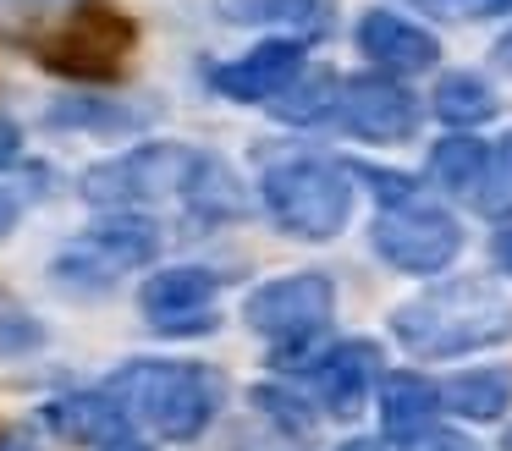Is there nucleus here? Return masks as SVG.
Returning <instances> with one entry per match:
<instances>
[{
  "label": "nucleus",
  "mask_w": 512,
  "mask_h": 451,
  "mask_svg": "<svg viewBox=\"0 0 512 451\" xmlns=\"http://www.w3.org/2000/svg\"><path fill=\"white\" fill-rule=\"evenodd\" d=\"M12 226H17V198H12V193H0V237H6Z\"/></svg>",
  "instance_id": "26"
},
{
  "label": "nucleus",
  "mask_w": 512,
  "mask_h": 451,
  "mask_svg": "<svg viewBox=\"0 0 512 451\" xmlns=\"http://www.w3.org/2000/svg\"><path fill=\"white\" fill-rule=\"evenodd\" d=\"M435 396L463 418H501L512 407V374L507 369H468V374H452L446 385H435Z\"/></svg>",
  "instance_id": "16"
},
{
  "label": "nucleus",
  "mask_w": 512,
  "mask_h": 451,
  "mask_svg": "<svg viewBox=\"0 0 512 451\" xmlns=\"http://www.w3.org/2000/svg\"><path fill=\"white\" fill-rule=\"evenodd\" d=\"M397 336L424 358H452V352L512 336V308L490 286H441V292L397 308Z\"/></svg>",
  "instance_id": "3"
},
{
  "label": "nucleus",
  "mask_w": 512,
  "mask_h": 451,
  "mask_svg": "<svg viewBox=\"0 0 512 451\" xmlns=\"http://www.w3.org/2000/svg\"><path fill=\"white\" fill-rule=\"evenodd\" d=\"M496 259L512 270V231H501V237H496Z\"/></svg>",
  "instance_id": "27"
},
{
  "label": "nucleus",
  "mask_w": 512,
  "mask_h": 451,
  "mask_svg": "<svg viewBox=\"0 0 512 451\" xmlns=\"http://www.w3.org/2000/svg\"><path fill=\"white\" fill-rule=\"evenodd\" d=\"M265 204L281 220V231L320 242L342 231L347 209H353V187L325 160H281L265 171Z\"/></svg>",
  "instance_id": "4"
},
{
  "label": "nucleus",
  "mask_w": 512,
  "mask_h": 451,
  "mask_svg": "<svg viewBox=\"0 0 512 451\" xmlns=\"http://www.w3.org/2000/svg\"><path fill=\"white\" fill-rule=\"evenodd\" d=\"M45 424L56 429L61 440H72V446H105V451H138L133 435H127V418L122 407L111 402L105 391L94 396H56V402L45 407Z\"/></svg>",
  "instance_id": "12"
},
{
  "label": "nucleus",
  "mask_w": 512,
  "mask_h": 451,
  "mask_svg": "<svg viewBox=\"0 0 512 451\" xmlns=\"http://www.w3.org/2000/svg\"><path fill=\"white\" fill-rule=\"evenodd\" d=\"M331 308H336V286L325 281L320 270H303V275H281V281L259 286V292L248 297L243 319L259 330V336H270V341L287 347V341L320 336V325L331 319Z\"/></svg>",
  "instance_id": "7"
},
{
  "label": "nucleus",
  "mask_w": 512,
  "mask_h": 451,
  "mask_svg": "<svg viewBox=\"0 0 512 451\" xmlns=\"http://www.w3.org/2000/svg\"><path fill=\"white\" fill-rule=\"evenodd\" d=\"M375 248L386 264H397V270H408V275H435V270L452 264L457 248H463V231H457V220L446 215V209L408 198V204H391L386 215L375 220Z\"/></svg>",
  "instance_id": "6"
},
{
  "label": "nucleus",
  "mask_w": 512,
  "mask_h": 451,
  "mask_svg": "<svg viewBox=\"0 0 512 451\" xmlns=\"http://www.w3.org/2000/svg\"><path fill=\"white\" fill-rule=\"evenodd\" d=\"M105 396L122 407L127 424H144L160 440H193L215 418V374L199 363H166V358H138L105 380Z\"/></svg>",
  "instance_id": "2"
},
{
  "label": "nucleus",
  "mask_w": 512,
  "mask_h": 451,
  "mask_svg": "<svg viewBox=\"0 0 512 451\" xmlns=\"http://www.w3.org/2000/svg\"><path fill=\"white\" fill-rule=\"evenodd\" d=\"M474 204L485 209L490 220L512 215V138L485 143V165H479V182H474Z\"/></svg>",
  "instance_id": "20"
},
{
  "label": "nucleus",
  "mask_w": 512,
  "mask_h": 451,
  "mask_svg": "<svg viewBox=\"0 0 512 451\" xmlns=\"http://www.w3.org/2000/svg\"><path fill=\"white\" fill-rule=\"evenodd\" d=\"M221 292V275L215 270H160L144 281V314L155 330L166 336H188V330H210V303Z\"/></svg>",
  "instance_id": "9"
},
{
  "label": "nucleus",
  "mask_w": 512,
  "mask_h": 451,
  "mask_svg": "<svg viewBox=\"0 0 512 451\" xmlns=\"http://www.w3.org/2000/svg\"><path fill=\"white\" fill-rule=\"evenodd\" d=\"M358 44H364V55H375L386 72H424V66L441 61V39L424 33L419 22L397 17V11H369V17L358 22Z\"/></svg>",
  "instance_id": "13"
},
{
  "label": "nucleus",
  "mask_w": 512,
  "mask_h": 451,
  "mask_svg": "<svg viewBox=\"0 0 512 451\" xmlns=\"http://www.w3.org/2000/svg\"><path fill=\"white\" fill-rule=\"evenodd\" d=\"M226 22H259V28H292V33H320L325 6L320 0H215Z\"/></svg>",
  "instance_id": "17"
},
{
  "label": "nucleus",
  "mask_w": 512,
  "mask_h": 451,
  "mask_svg": "<svg viewBox=\"0 0 512 451\" xmlns=\"http://www.w3.org/2000/svg\"><path fill=\"white\" fill-rule=\"evenodd\" d=\"M254 402L265 407V413L276 418L281 429H298V435H309V413H298V407H303L298 396H287V391H270V385H259V391H254Z\"/></svg>",
  "instance_id": "22"
},
{
  "label": "nucleus",
  "mask_w": 512,
  "mask_h": 451,
  "mask_svg": "<svg viewBox=\"0 0 512 451\" xmlns=\"http://www.w3.org/2000/svg\"><path fill=\"white\" fill-rule=\"evenodd\" d=\"M160 253V226L144 215H116L105 226H94L83 242H72L56 259L61 281H83V286H111L116 270H133V264L155 259Z\"/></svg>",
  "instance_id": "8"
},
{
  "label": "nucleus",
  "mask_w": 512,
  "mask_h": 451,
  "mask_svg": "<svg viewBox=\"0 0 512 451\" xmlns=\"http://www.w3.org/2000/svg\"><path fill=\"white\" fill-rule=\"evenodd\" d=\"M402 451H479V446L463 435H446V429H419V435L402 440Z\"/></svg>",
  "instance_id": "23"
},
{
  "label": "nucleus",
  "mask_w": 512,
  "mask_h": 451,
  "mask_svg": "<svg viewBox=\"0 0 512 451\" xmlns=\"http://www.w3.org/2000/svg\"><path fill=\"white\" fill-rule=\"evenodd\" d=\"M133 39H138L133 17H122V11L105 6V0H89V6H78L61 28H50L45 39H39V61L61 77L105 83V77H116L127 66Z\"/></svg>",
  "instance_id": "5"
},
{
  "label": "nucleus",
  "mask_w": 512,
  "mask_h": 451,
  "mask_svg": "<svg viewBox=\"0 0 512 451\" xmlns=\"http://www.w3.org/2000/svg\"><path fill=\"white\" fill-rule=\"evenodd\" d=\"M83 198L100 209H144L160 198H182L204 220L243 209L237 176L215 154H199L188 143H138V149L94 165V171H83Z\"/></svg>",
  "instance_id": "1"
},
{
  "label": "nucleus",
  "mask_w": 512,
  "mask_h": 451,
  "mask_svg": "<svg viewBox=\"0 0 512 451\" xmlns=\"http://www.w3.org/2000/svg\"><path fill=\"white\" fill-rule=\"evenodd\" d=\"M342 121L358 132V138H375V143H397L419 127V99L408 94L402 83L391 77H353L342 88Z\"/></svg>",
  "instance_id": "10"
},
{
  "label": "nucleus",
  "mask_w": 512,
  "mask_h": 451,
  "mask_svg": "<svg viewBox=\"0 0 512 451\" xmlns=\"http://www.w3.org/2000/svg\"><path fill=\"white\" fill-rule=\"evenodd\" d=\"M364 176L375 182V193L386 198V204H408V198H413V182H408V176H397V171H375V165H364Z\"/></svg>",
  "instance_id": "24"
},
{
  "label": "nucleus",
  "mask_w": 512,
  "mask_h": 451,
  "mask_svg": "<svg viewBox=\"0 0 512 451\" xmlns=\"http://www.w3.org/2000/svg\"><path fill=\"white\" fill-rule=\"evenodd\" d=\"M435 116L452 121V127H479V121L496 116V94H490V83L474 72H446L441 83H435Z\"/></svg>",
  "instance_id": "18"
},
{
  "label": "nucleus",
  "mask_w": 512,
  "mask_h": 451,
  "mask_svg": "<svg viewBox=\"0 0 512 451\" xmlns=\"http://www.w3.org/2000/svg\"><path fill=\"white\" fill-rule=\"evenodd\" d=\"M281 121H320L336 110V77L331 72H298L276 99H270Z\"/></svg>",
  "instance_id": "19"
},
{
  "label": "nucleus",
  "mask_w": 512,
  "mask_h": 451,
  "mask_svg": "<svg viewBox=\"0 0 512 451\" xmlns=\"http://www.w3.org/2000/svg\"><path fill=\"white\" fill-rule=\"evenodd\" d=\"M12 154H17V127H12L6 116H0V165L12 160Z\"/></svg>",
  "instance_id": "25"
},
{
  "label": "nucleus",
  "mask_w": 512,
  "mask_h": 451,
  "mask_svg": "<svg viewBox=\"0 0 512 451\" xmlns=\"http://www.w3.org/2000/svg\"><path fill=\"white\" fill-rule=\"evenodd\" d=\"M303 72V44L298 39H265L259 50H248V55H237V61H226V66H215V77L210 83L221 88L226 99H276L281 88L292 83V77Z\"/></svg>",
  "instance_id": "11"
},
{
  "label": "nucleus",
  "mask_w": 512,
  "mask_h": 451,
  "mask_svg": "<svg viewBox=\"0 0 512 451\" xmlns=\"http://www.w3.org/2000/svg\"><path fill=\"white\" fill-rule=\"evenodd\" d=\"M309 369H314V385H320L331 413H358L369 385L380 380V347H369V341H342V347L325 352Z\"/></svg>",
  "instance_id": "14"
},
{
  "label": "nucleus",
  "mask_w": 512,
  "mask_h": 451,
  "mask_svg": "<svg viewBox=\"0 0 512 451\" xmlns=\"http://www.w3.org/2000/svg\"><path fill=\"white\" fill-rule=\"evenodd\" d=\"M0 451H34L28 440H0Z\"/></svg>",
  "instance_id": "29"
},
{
  "label": "nucleus",
  "mask_w": 512,
  "mask_h": 451,
  "mask_svg": "<svg viewBox=\"0 0 512 451\" xmlns=\"http://www.w3.org/2000/svg\"><path fill=\"white\" fill-rule=\"evenodd\" d=\"M479 165H485V143L479 138H446V143H435V154H430L435 182L452 187V193H474Z\"/></svg>",
  "instance_id": "21"
},
{
  "label": "nucleus",
  "mask_w": 512,
  "mask_h": 451,
  "mask_svg": "<svg viewBox=\"0 0 512 451\" xmlns=\"http://www.w3.org/2000/svg\"><path fill=\"white\" fill-rule=\"evenodd\" d=\"M496 61L512 72V33H501V44H496Z\"/></svg>",
  "instance_id": "28"
},
{
  "label": "nucleus",
  "mask_w": 512,
  "mask_h": 451,
  "mask_svg": "<svg viewBox=\"0 0 512 451\" xmlns=\"http://www.w3.org/2000/svg\"><path fill=\"white\" fill-rule=\"evenodd\" d=\"M435 407H441V396H435V385L424 374H380V418H386L391 440L430 429Z\"/></svg>",
  "instance_id": "15"
}]
</instances>
